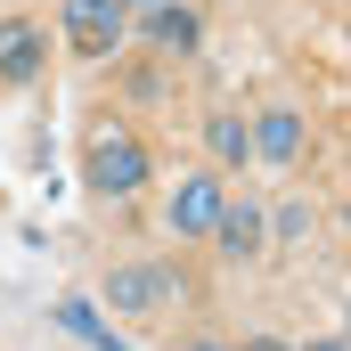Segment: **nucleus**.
I'll return each instance as SVG.
<instances>
[{"label": "nucleus", "mask_w": 351, "mask_h": 351, "mask_svg": "<svg viewBox=\"0 0 351 351\" xmlns=\"http://www.w3.org/2000/svg\"><path fill=\"white\" fill-rule=\"evenodd\" d=\"M58 327H66V335H82L90 351H131V343H123V335H114V327L82 302V294H66V302H58Z\"/></svg>", "instance_id": "nucleus-10"}, {"label": "nucleus", "mask_w": 351, "mask_h": 351, "mask_svg": "<svg viewBox=\"0 0 351 351\" xmlns=\"http://www.w3.org/2000/svg\"><path fill=\"white\" fill-rule=\"evenodd\" d=\"M302 351H343V335H311V343H302Z\"/></svg>", "instance_id": "nucleus-13"}, {"label": "nucleus", "mask_w": 351, "mask_h": 351, "mask_svg": "<svg viewBox=\"0 0 351 351\" xmlns=\"http://www.w3.org/2000/svg\"><path fill=\"white\" fill-rule=\"evenodd\" d=\"M147 8H172V0H131V16H147Z\"/></svg>", "instance_id": "nucleus-14"}, {"label": "nucleus", "mask_w": 351, "mask_h": 351, "mask_svg": "<svg viewBox=\"0 0 351 351\" xmlns=\"http://www.w3.org/2000/svg\"><path fill=\"white\" fill-rule=\"evenodd\" d=\"M221 204H229V180L221 172H180L172 180V204H164V229H172V237H213Z\"/></svg>", "instance_id": "nucleus-3"}, {"label": "nucleus", "mask_w": 351, "mask_h": 351, "mask_svg": "<svg viewBox=\"0 0 351 351\" xmlns=\"http://www.w3.org/2000/svg\"><path fill=\"white\" fill-rule=\"evenodd\" d=\"M204 147L221 172H245L254 164V139H245V114H204Z\"/></svg>", "instance_id": "nucleus-9"}, {"label": "nucleus", "mask_w": 351, "mask_h": 351, "mask_svg": "<svg viewBox=\"0 0 351 351\" xmlns=\"http://www.w3.org/2000/svg\"><path fill=\"white\" fill-rule=\"evenodd\" d=\"M82 188L90 196H114V204L139 196V188H147V147H139L123 123H98L82 139Z\"/></svg>", "instance_id": "nucleus-1"}, {"label": "nucleus", "mask_w": 351, "mask_h": 351, "mask_svg": "<svg viewBox=\"0 0 351 351\" xmlns=\"http://www.w3.org/2000/svg\"><path fill=\"white\" fill-rule=\"evenodd\" d=\"M237 351H294V343H278V335H245Z\"/></svg>", "instance_id": "nucleus-12"}, {"label": "nucleus", "mask_w": 351, "mask_h": 351, "mask_svg": "<svg viewBox=\"0 0 351 351\" xmlns=\"http://www.w3.org/2000/svg\"><path fill=\"white\" fill-rule=\"evenodd\" d=\"M269 237H278V245H302V237H311V204H302V196H294V204H278Z\"/></svg>", "instance_id": "nucleus-11"}, {"label": "nucleus", "mask_w": 351, "mask_h": 351, "mask_svg": "<svg viewBox=\"0 0 351 351\" xmlns=\"http://www.w3.org/2000/svg\"><path fill=\"white\" fill-rule=\"evenodd\" d=\"M131 33V0H66V41L74 58H114Z\"/></svg>", "instance_id": "nucleus-4"}, {"label": "nucleus", "mask_w": 351, "mask_h": 351, "mask_svg": "<svg viewBox=\"0 0 351 351\" xmlns=\"http://www.w3.org/2000/svg\"><path fill=\"white\" fill-rule=\"evenodd\" d=\"M180 302V278L164 262H123L106 269V311H131V319H156V311H172Z\"/></svg>", "instance_id": "nucleus-2"}, {"label": "nucleus", "mask_w": 351, "mask_h": 351, "mask_svg": "<svg viewBox=\"0 0 351 351\" xmlns=\"http://www.w3.org/2000/svg\"><path fill=\"white\" fill-rule=\"evenodd\" d=\"M213 245H221L229 262H254V254H269V221H262V204L229 196V204H221V221H213Z\"/></svg>", "instance_id": "nucleus-6"}, {"label": "nucleus", "mask_w": 351, "mask_h": 351, "mask_svg": "<svg viewBox=\"0 0 351 351\" xmlns=\"http://www.w3.org/2000/svg\"><path fill=\"white\" fill-rule=\"evenodd\" d=\"M139 25V41L147 49H164V58H196V41H204V25H196V8L172 0V8H147V16H131Z\"/></svg>", "instance_id": "nucleus-7"}, {"label": "nucleus", "mask_w": 351, "mask_h": 351, "mask_svg": "<svg viewBox=\"0 0 351 351\" xmlns=\"http://www.w3.org/2000/svg\"><path fill=\"white\" fill-rule=\"evenodd\" d=\"M245 139H254V164L294 172V164H302V147H311V123H302V106H262V114L245 123Z\"/></svg>", "instance_id": "nucleus-5"}, {"label": "nucleus", "mask_w": 351, "mask_h": 351, "mask_svg": "<svg viewBox=\"0 0 351 351\" xmlns=\"http://www.w3.org/2000/svg\"><path fill=\"white\" fill-rule=\"evenodd\" d=\"M41 58H49L41 25H33V16H0V82H33Z\"/></svg>", "instance_id": "nucleus-8"}, {"label": "nucleus", "mask_w": 351, "mask_h": 351, "mask_svg": "<svg viewBox=\"0 0 351 351\" xmlns=\"http://www.w3.org/2000/svg\"><path fill=\"white\" fill-rule=\"evenodd\" d=\"M188 351H229V343H188Z\"/></svg>", "instance_id": "nucleus-15"}]
</instances>
